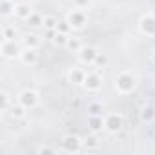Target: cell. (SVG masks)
<instances>
[{
	"mask_svg": "<svg viewBox=\"0 0 155 155\" xmlns=\"http://www.w3.org/2000/svg\"><path fill=\"white\" fill-rule=\"evenodd\" d=\"M2 57L4 58H8V60H15V58H18L20 57V53H22V49H20V46L15 42V38L13 40H2Z\"/></svg>",
	"mask_w": 155,
	"mask_h": 155,
	"instance_id": "cell-4",
	"label": "cell"
},
{
	"mask_svg": "<svg viewBox=\"0 0 155 155\" xmlns=\"http://www.w3.org/2000/svg\"><path fill=\"white\" fill-rule=\"evenodd\" d=\"M11 106H13V104H11V97H9V93H8V91H2V110L8 111Z\"/></svg>",
	"mask_w": 155,
	"mask_h": 155,
	"instance_id": "cell-25",
	"label": "cell"
},
{
	"mask_svg": "<svg viewBox=\"0 0 155 155\" xmlns=\"http://www.w3.org/2000/svg\"><path fill=\"white\" fill-rule=\"evenodd\" d=\"M88 124H90V130H91L93 133H99V131L104 128V117H102V115H90Z\"/></svg>",
	"mask_w": 155,
	"mask_h": 155,
	"instance_id": "cell-13",
	"label": "cell"
},
{
	"mask_svg": "<svg viewBox=\"0 0 155 155\" xmlns=\"http://www.w3.org/2000/svg\"><path fill=\"white\" fill-rule=\"evenodd\" d=\"M18 58H20V62L26 64V66H35L37 60H38V53H37V49H33V48H24Z\"/></svg>",
	"mask_w": 155,
	"mask_h": 155,
	"instance_id": "cell-10",
	"label": "cell"
},
{
	"mask_svg": "<svg viewBox=\"0 0 155 155\" xmlns=\"http://www.w3.org/2000/svg\"><path fill=\"white\" fill-rule=\"evenodd\" d=\"M22 42H24V48H33V49H37V48L40 46V38H38V35H35V33L26 35V37L22 38Z\"/></svg>",
	"mask_w": 155,
	"mask_h": 155,
	"instance_id": "cell-14",
	"label": "cell"
},
{
	"mask_svg": "<svg viewBox=\"0 0 155 155\" xmlns=\"http://www.w3.org/2000/svg\"><path fill=\"white\" fill-rule=\"evenodd\" d=\"M151 60H153V62H155V53H153V55H151Z\"/></svg>",
	"mask_w": 155,
	"mask_h": 155,
	"instance_id": "cell-30",
	"label": "cell"
},
{
	"mask_svg": "<svg viewBox=\"0 0 155 155\" xmlns=\"http://www.w3.org/2000/svg\"><path fill=\"white\" fill-rule=\"evenodd\" d=\"M26 22H28L31 28H40V26H44V17H42V15H38V13H33Z\"/></svg>",
	"mask_w": 155,
	"mask_h": 155,
	"instance_id": "cell-20",
	"label": "cell"
},
{
	"mask_svg": "<svg viewBox=\"0 0 155 155\" xmlns=\"http://www.w3.org/2000/svg\"><path fill=\"white\" fill-rule=\"evenodd\" d=\"M155 119V108L153 106H142L140 108V120L142 122H151Z\"/></svg>",
	"mask_w": 155,
	"mask_h": 155,
	"instance_id": "cell-15",
	"label": "cell"
},
{
	"mask_svg": "<svg viewBox=\"0 0 155 155\" xmlns=\"http://www.w3.org/2000/svg\"><path fill=\"white\" fill-rule=\"evenodd\" d=\"M68 79L69 82H75V84H82L84 79H86V71L81 69V68H71L69 73H68Z\"/></svg>",
	"mask_w": 155,
	"mask_h": 155,
	"instance_id": "cell-12",
	"label": "cell"
},
{
	"mask_svg": "<svg viewBox=\"0 0 155 155\" xmlns=\"http://www.w3.org/2000/svg\"><path fill=\"white\" fill-rule=\"evenodd\" d=\"M77 55H79L81 64L93 66V64H95V58H97V55H99V49L93 48V46H82L79 51H77Z\"/></svg>",
	"mask_w": 155,
	"mask_h": 155,
	"instance_id": "cell-5",
	"label": "cell"
},
{
	"mask_svg": "<svg viewBox=\"0 0 155 155\" xmlns=\"http://www.w3.org/2000/svg\"><path fill=\"white\" fill-rule=\"evenodd\" d=\"M33 13L35 11H33V8L29 4H17V8H15V17L18 20H28Z\"/></svg>",
	"mask_w": 155,
	"mask_h": 155,
	"instance_id": "cell-11",
	"label": "cell"
},
{
	"mask_svg": "<svg viewBox=\"0 0 155 155\" xmlns=\"http://www.w3.org/2000/svg\"><path fill=\"white\" fill-rule=\"evenodd\" d=\"M82 86H84L88 91L95 93V91H99V90L102 88V77L99 75V71H91V73H86V79H84Z\"/></svg>",
	"mask_w": 155,
	"mask_h": 155,
	"instance_id": "cell-6",
	"label": "cell"
},
{
	"mask_svg": "<svg viewBox=\"0 0 155 155\" xmlns=\"http://www.w3.org/2000/svg\"><path fill=\"white\" fill-rule=\"evenodd\" d=\"M26 110H28V108H24V106H22V104L18 102L17 106L13 104V106H11V108L8 110V113H9V115H11L13 119H24V117H26Z\"/></svg>",
	"mask_w": 155,
	"mask_h": 155,
	"instance_id": "cell-16",
	"label": "cell"
},
{
	"mask_svg": "<svg viewBox=\"0 0 155 155\" xmlns=\"http://www.w3.org/2000/svg\"><path fill=\"white\" fill-rule=\"evenodd\" d=\"M38 93L35 91V90H24L20 95H18V102L24 106V108H28V110H33L37 104H38Z\"/></svg>",
	"mask_w": 155,
	"mask_h": 155,
	"instance_id": "cell-8",
	"label": "cell"
},
{
	"mask_svg": "<svg viewBox=\"0 0 155 155\" xmlns=\"http://www.w3.org/2000/svg\"><path fill=\"white\" fill-rule=\"evenodd\" d=\"M137 86V79H135V75L130 73V71H122L117 75V79H115V88L120 95H128L135 90Z\"/></svg>",
	"mask_w": 155,
	"mask_h": 155,
	"instance_id": "cell-1",
	"label": "cell"
},
{
	"mask_svg": "<svg viewBox=\"0 0 155 155\" xmlns=\"http://www.w3.org/2000/svg\"><path fill=\"white\" fill-rule=\"evenodd\" d=\"M68 24L71 26V29H82L86 24H88V15H86V9H79V8H75L68 13L66 17Z\"/></svg>",
	"mask_w": 155,
	"mask_h": 155,
	"instance_id": "cell-2",
	"label": "cell"
},
{
	"mask_svg": "<svg viewBox=\"0 0 155 155\" xmlns=\"http://www.w3.org/2000/svg\"><path fill=\"white\" fill-rule=\"evenodd\" d=\"M122 128V115L120 113H108L104 115V130L110 133H117Z\"/></svg>",
	"mask_w": 155,
	"mask_h": 155,
	"instance_id": "cell-7",
	"label": "cell"
},
{
	"mask_svg": "<svg viewBox=\"0 0 155 155\" xmlns=\"http://www.w3.org/2000/svg\"><path fill=\"white\" fill-rule=\"evenodd\" d=\"M15 28H11V26H4L2 28V38L4 40H13L15 38Z\"/></svg>",
	"mask_w": 155,
	"mask_h": 155,
	"instance_id": "cell-22",
	"label": "cell"
},
{
	"mask_svg": "<svg viewBox=\"0 0 155 155\" xmlns=\"http://www.w3.org/2000/svg\"><path fill=\"white\" fill-rule=\"evenodd\" d=\"M106 62H108V57H106L104 53H99V55H97V58H95V64H93V66H95L97 69H101Z\"/></svg>",
	"mask_w": 155,
	"mask_h": 155,
	"instance_id": "cell-26",
	"label": "cell"
},
{
	"mask_svg": "<svg viewBox=\"0 0 155 155\" xmlns=\"http://www.w3.org/2000/svg\"><path fill=\"white\" fill-rule=\"evenodd\" d=\"M57 31L69 35V31H71V26L68 24V20H62V22H58V26H57Z\"/></svg>",
	"mask_w": 155,
	"mask_h": 155,
	"instance_id": "cell-27",
	"label": "cell"
},
{
	"mask_svg": "<svg viewBox=\"0 0 155 155\" xmlns=\"http://www.w3.org/2000/svg\"><path fill=\"white\" fill-rule=\"evenodd\" d=\"M84 148V140L79 135H66L62 137V150L68 153H79Z\"/></svg>",
	"mask_w": 155,
	"mask_h": 155,
	"instance_id": "cell-3",
	"label": "cell"
},
{
	"mask_svg": "<svg viewBox=\"0 0 155 155\" xmlns=\"http://www.w3.org/2000/svg\"><path fill=\"white\" fill-rule=\"evenodd\" d=\"M37 151H38V153H44V151H48V153H49V151H55V150H53V148H49V146H40Z\"/></svg>",
	"mask_w": 155,
	"mask_h": 155,
	"instance_id": "cell-29",
	"label": "cell"
},
{
	"mask_svg": "<svg viewBox=\"0 0 155 155\" xmlns=\"http://www.w3.org/2000/svg\"><path fill=\"white\" fill-rule=\"evenodd\" d=\"M75 2V8H79V9H88L90 6V0H73Z\"/></svg>",
	"mask_w": 155,
	"mask_h": 155,
	"instance_id": "cell-28",
	"label": "cell"
},
{
	"mask_svg": "<svg viewBox=\"0 0 155 155\" xmlns=\"http://www.w3.org/2000/svg\"><path fill=\"white\" fill-rule=\"evenodd\" d=\"M66 48H69V49H73V51L77 53V51H79V49L82 48V42H81L79 38H71V37H69V38H68V44H66Z\"/></svg>",
	"mask_w": 155,
	"mask_h": 155,
	"instance_id": "cell-24",
	"label": "cell"
},
{
	"mask_svg": "<svg viewBox=\"0 0 155 155\" xmlns=\"http://www.w3.org/2000/svg\"><path fill=\"white\" fill-rule=\"evenodd\" d=\"M57 26H58V20L51 15H46L44 17V29L48 31H57Z\"/></svg>",
	"mask_w": 155,
	"mask_h": 155,
	"instance_id": "cell-19",
	"label": "cell"
},
{
	"mask_svg": "<svg viewBox=\"0 0 155 155\" xmlns=\"http://www.w3.org/2000/svg\"><path fill=\"white\" fill-rule=\"evenodd\" d=\"M84 146H86L88 150H95V148H99V139H97L95 135H90V137L84 139Z\"/></svg>",
	"mask_w": 155,
	"mask_h": 155,
	"instance_id": "cell-23",
	"label": "cell"
},
{
	"mask_svg": "<svg viewBox=\"0 0 155 155\" xmlns=\"http://www.w3.org/2000/svg\"><path fill=\"white\" fill-rule=\"evenodd\" d=\"M88 115H104V108H102V104L97 102V101L90 102V104H88Z\"/></svg>",
	"mask_w": 155,
	"mask_h": 155,
	"instance_id": "cell-18",
	"label": "cell"
},
{
	"mask_svg": "<svg viewBox=\"0 0 155 155\" xmlns=\"http://www.w3.org/2000/svg\"><path fill=\"white\" fill-rule=\"evenodd\" d=\"M139 29L146 37H155V17L153 15H144L139 22Z\"/></svg>",
	"mask_w": 155,
	"mask_h": 155,
	"instance_id": "cell-9",
	"label": "cell"
},
{
	"mask_svg": "<svg viewBox=\"0 0 155 155\" xmlns=\"http://www.w3.org/2000/svg\"><path fill=\"white\" fill-rule=\"evenodd\" d=\"M15 8H17V4L11 2V0H2V6H0V9H2V15H4V17L15 15Z\"/></svg>",
	"mask_w": 155,
	"mask_h": 155,
	"instance_id": "cell-17",
	"label": "cell"
},
{
	"mask_svg": "<svg viewBox=\"0 0 155 155\" xmlns=\"http://www.w3.org/2000/svg\"><path fill=\"white\" fill-rule=\"evenodd\" d=\"M68 38H69V35L60 33V31H55V35H53V44H55V46H64V48H66Z\"/></svg>",
	"mask_w": 155,
	"mask_h": 155,
	"instance_id": "cell-21",
	"label": "cell"
}]
</instances>
